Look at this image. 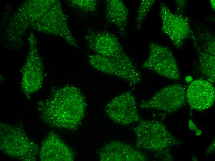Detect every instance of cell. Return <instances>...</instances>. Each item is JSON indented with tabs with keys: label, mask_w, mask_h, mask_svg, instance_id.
Returning <instances> with one entry per match:
<instances>
[{
	"label": "cell",
	"mask_w": 215,
	"mask_h": 161,
	"mask_svg": "<svg viewBox=\"0 0 215 161\" xmlns=\"http://www.w3.org/2000/svg\"><path fill=\"white\" fill-rule=\"evenodd\" d=\"M129 15V10L122 0L106 1V20L116 28L121 35H124L126 33Z\"/></svg>",
	"instance_id": "13"
},
{
	"label": "cell",
	"mask_w": 215,
	"mask_h": 161,
	"mask_svg": "<svg viewBox=\"0 0 215 161\" xmlns=\"http://www.w3.org/2000/svg\"><path fill=\"white\" fill-rule=\"evenodd\" d=\"M101 161H144L147 157L141 151L126 143L111 141L104 145L99 150Z\"/></svg>",
	"instance_id": "12"
},
{
	"label": "cell",
	"mask_w": 215,
	"mask_h": 161,
	"mask_svg": "<svg viewBox=\"0 0 215 161\" xmlns=\"http://www.w3.org/2000/svg\"><path fill=\"white\" fill-rule=\"evenodd\" d=\"M215 149V141H213L207 148L206 152V154H209L213 151Z\"/></svg>",
	"instance_id": "20"
},
{
	"label": "cell",
	"mask_w": 215,
	"mask_h": 161,
	"mask_svg": "<svg viewBox=\"0 0 215 161\" xmlns=\"http://www.w3.org/2000/svg\"><path fill=\"white\" fill-rule=\"evenodd\" d=\"M43 64L37 49L31 46L28 57L22 70L21 87L29 96L41 87L44 80Z\"/></svg>",
	"instance_id": "9"
},
{
	"label": "cell",
	"mask_w": 215,
	"mask_h": 161,
	"mask_svg": "<svg viewBox=\"0 0 215 161\" xmlns=\"http://www.w3.org/2000/svg\"><path fill=\"white\" fill-rule=\"evenodd\" d=\"M185 81H186V82L187 83H190L191 82H192V80H193V78H192V76H186L185 77Z\"/></svg>",
	"instance_id": "21"
},
{
	"label": "cell",
	"mask_w": 215,
	"mask_h": 161,
	"mask_svg": "<svg viewBox=\"0 0 215 161\" xmlns=\"http://www.w3.org/2000/svg\"><path fill=\"white\" fill-rule=\"evenodd\" d=\"M186 100L190 107L198 111L204 110L213 105L215 89L207 80L198 79L191 82L186 91Z\"/></svg>",
	"instance_id": "10"
},
{
	"label": "cell",
	"mask_w": 215,
	"mask_h": 161,
	"mask_svg": "<svg viewBox=\"0 0 215 161\" xmlns=\"http://www.w3.org/2000/svg\"><path fill=\"white\" fill-rule=\"evenodd\" d=\"M191 39L196 51L199 68L207 80L212 83L215 81V55L206 52L199 46L195 36Z\"/></svg>",
	"instance_id": "15"
},
{
	"label": "cell",
	"mask_w": 215,
	"mask_h": 161,
	"mask_svg": "<svg viewBox=\"0 0 215 161\" xmlns=\"http://www.w3.org/2000/svg\"><path fill=\"white\" fill-rule=\"evenodd\" d=\"M149 54L142 64L143 68L152 70L159 75L173 80L180 79L179 69L170 49L154 42L149 45Z\"/></svg>",
	"instance_id": "5"
},
{
	"label": "cell",
	"mask_w": 215,
	"mask_h": 161,
	"mask_svg": "<svg viewBox=\"0 0 215 161\" xmlns=\"http://www.w3.org/2000/svg\"><path fill=\"white\" fill-rule=\"evenodd\" d=\"M210 4L211 7V8L213 11H215V0H210Z\"/></svg>",
	"instance_id": "22"
},
{
	"label": "cell",
	"mask_w": 215,
	"mask_h": 161,
	"mask_svg": "<svg viewBox=\"0 0 215 161\" xmlns=\"http://www.w3.org/2000/svg\"><path fill=\"white\" fill-rule=\"evenodd\" d=\"M85 39L90 48L116 63L131 79L139 76V72L114 34L106 31L89 30Z\"/></svg>",
	"instance_id": "2"
},
{
	"label": "cell",
	"mask_w": 215,
	"mask_h": 161,
	"mask_svg": "<svg viewBox=\"0 0 215 161\" xmlns=\"http://www.w3.org/2000/svg\"><path fill=\"white\" fill-rule=\"evenodd\" d=\"M176 4L177 14L183 15L184 9L186 4V2L185 0H175Z\"/></svg>",
	"instance_id": "19"
},
{
	"label": "cell",
	"mask_w": 215,
	"mask_h": 161,
	"mask_svg": "<svg viewBox=\"0 0 215 161\" xmlns=\"http://www.w3.org/2000/svg\"><path fill=\"white\" fill-rule=\"evenodd\" d=\"M186 88L180 84L164 87L148 100L142 102L140 107L172 112L183 106L186 101Z\"/></svg>",
	"instance_id": "6"
},
{
	"label": "cell",
	"mask_w": 215,
	"mask_h": 161,
	"mask_svg": "<svg viewBox=\"0 0 215 161\" xmlns=\"http://www.w3.org/2000/svg\"><path fill=\"white\" fill-rule=\"evenodd\" d=\"M0 148L4 153L23 161H34L39 151L38 145L20 125L0 123Z\"/></svg>",
	"instance_id": "3"
},
{
	"label": "cell",
	"mask_w": 215,
	"mask_h": 161,
	"mask_svg": "<svg viewBox=\"0 0 215 161\" xmlns=\"http://www.w3.org/2000/svg\"><path fill=\"white\" fill-rule=\"evenodd\" d=\"M39 154L41 161H72L74 158L73 151L53 131L43 140Z\"/></svg>",
	"instance_id": "11"
},
{
	"label": "cell",
	"mask_w": 215,
	"mask_h": 161,
	"mask_svg": "<svg viewBox=\"0 0 215 161\" xmlns=\"http://www.w3.org/2000/svg\"><path fill=\"white\" fill-rule=\"evenodd\" d=\"M38 108L41 119L54 128L73 130L81 123L86 102L76 87L67 85L53 90L47 99L39 102Z\"/></svg>",
	"instance_id": "1"
},
{
	"label": "cell",
	"mask_w": 215,
	"mask_h": 161,
	"mask_svg": "<svg viewBox=\"0 0 215 161\" xmlns=\"http://www.w3.org/2000/svg\"><path fill=\"white\" fill-rule=\"evenodd\" d=\"M69 2L73 7L85 12H94L97 9V2L96 0H73Z\"/></svg>",
	"instance_id": "18"
},
{
	"label": "cell",
	"mask_w": 215,
	"mask_h": 161,
	"mask_svg": "<svg viewBox=\"0 0 215 161\" xmlns=\"http://www.w3.org/2000/svg\"><path fill=\"white\" fill-rule=\"evenodd\" d=\"M197 34V37H195L196 40L199 41L200 44L198 43L199 47L204 51L215 55V37L213 34L206 30L199 32Z\"/></svg>",
	"instance_id": "16"
},
{
	"label": "cell",
	"mask_w": 215,
	"mask_h": 161,
	"mask_svg": "<svg viewBox=\"0 0 215 161\" xmlns=\"http://www.w3.org/2000/svg\"><path fill=\"white\" fill-rule=\"evenodd\" d=\"M155 0H142L139 4L136 17V28H141L142 23L147 14L156 2Z\"/></svg>",
	"instance_id": "17"
},
{
	"label": "cell",
	"mask_w": 215,
	"mask_h": 161,
	"mask_svg": "<svg viewBox=\"0 0 215 161\" xmlns=\"http://www.w3.org/2000/svg\"><path fill=\"white\" fill-rule=\"evenodd\" d=\"M105 111L111 120L124 125L139 122L141 120L135 98L129 91L120 94L112 99L106 106Z\"/></svg>",
	"instance_id": "8"
},
{
	"label": "cell",
	"mask_w": 215,
	"mask_h": 161,
	"mask_svg": "<svg viewBox=\"0 0 215 161\" xmlns=\"http://www.w3.org/2000/svg\"><path fill=\"white\" fill-rule=\"evenodd\" d=\"M160 16L162 32L169 37L176 48H180L185 40L191 38L194 34L188 19L183 15L174 13L163 3L160 5Z\"/></svg>",
	"instance_id": "7"
},
{
	"label": "cell",
	"mask_w": 215,
	"mask_h": 161,
	"mask_svg": "<svg viewBox=\"0 0 215 161\" xmlns=\"http://www.w3.org/2000/svg\"><path fill=\"white\" fill-rule=\"evenodd\" d=\"M88 59L90 65L95 69L117 76L129 84L130 80L128 75L117 64L110 59L97 54L88 55Z\"/></svg>",
	"instance_id": "14"
},
{
	"label": "cell",
	"mask_w": 215,
	"mask_h": 161,
	"mask_svg": "<svg viewBox=\"0 0 215 161\" xmlns=\"http://www.w3.org/2000/svg\"><path fill=\"white\" fill-rule=\"evenodd\" d=\"M133 130L136 135L135 147L137 149L159 152L182 143L159 121L141 119Z\"/></svg>",
	"instance_id": "4"
}]
</instances>
